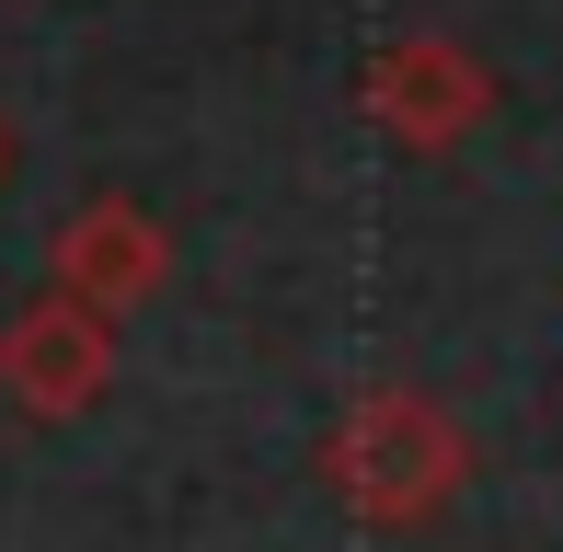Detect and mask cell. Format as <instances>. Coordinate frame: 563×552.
<instances>
[{"instance_id": "1", "label": "cell", "mask_w": 563, "mask_h": 552, "mask_svg": "<svg viewBox=\"0 0 563 552\" xmlns=\"http://www.w3.org/2000/svg\"><path fill=\"white\" fill-rule=\"evenodd\" d=\"M460 472H472L460 415L426 404V391H402V380H368L334 415V438H322V484H334V507L356 530H426L460 495Z\"/></svg>"}, {"instance_id": "2", "label": "cell", "mask_w": 563, "mask_h": 552, "mask_svg": "<svg viewBox=\"0 0 563 552\" xmlns=\"http://www.w3.org/2000/svg\"><path fill=\"white\" fill-rule=\"evenodd\" d=\"M104 380H115V311L46 276V288L0 322V391H12L23 415L58 426V415H92V404H104Z\"/></svg>"}, {"instance_id": "3", "label": "cell", "mask_w": 563, "mask_h": 552, "mask_svg": "<svg viewBox=\"0 0 563 552\" xmlns=\"http://www.w3.org/2000/svg\"><path fill=\"white\" fill-rule=\"evenodd\" d=\"M356 104H368L402 150H460L483 115H495V69H483L460 35H391V46H368V69H356Z\"/></svg>"}, {"instance_id": "4", "label": "cell", "mask_w": 563, "mask_h": 552, "mask_svg": "<svg viewBox=\"0 0 563 552\" xmlns=\"http://www.w3.org/2000/svg\"><path fill=\"white\" fill-rule=\"evenodd\" d=\"M46 276L58 288H81V299H104V311H150L162 299V276H173V242H162V219L139 208V196H81V208L58 219V242H46Z\"/></svg>"}, {"instance_id": "5", "label": "cell", "mask_w": 563, "mask_h": 552, "mask_svg": "<svg viewBox=\"0 0 563 552\" xmlns=\"http://www.w3.org/2000/svg\"><path fill=\"white\" fill-rule=\"evenodd\" d=\"M0 185H12V128H0Z\"/></svg>"}]
</instances>
